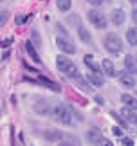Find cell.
I'll return each instance as SVG.
<instances>
[{
	"label": "cell",
	"mask_w": 137,
	"mask_h": 146,
	"mask_svg": "<svg viewBox=\"0 0 137 146\" xmlns=\"http://www.w3.org/2000/svg\"><path fill=\"white\" fill-rule=\"evenodd\" d=\"M56 67H58V70L61 72V74H65L67 78H78L79 76V72H78V69H76V63H74L72 60H68L67 56H63V54H60L58 58H56Z\"/></svg>",
	"instance_id": "obj_1"
},
{
	"label": "cell",
	"mask_w": 137,
	"mask_h": 146,
	"mask_svg": "<svg viewBox=\"0 0 137 146\" xmlns=\"http://www.w3.org/2000/svg\"><path fill=\"white\" fill-rule=\"evenodd\" d=\"M53 115H54L56 121L61 123V125H67V126H72L74 125V114H72V110L68 108V106L61 105V103L53 106Z\"/></svg>",
	"instance_id": "obj_2"
},
{
	"label": "cell",
	"mask_w": 137,
	"mask_h": 146,
	"mask_svg": "<svg viewBox=\"0 0 137 146\" xmlns=\"http://www.w3.org/2000/svg\"><path fill=\"white\" fill-rule=\"evenodd\" d=\"M103 43H105V49L108 52H112V54H117V52L123 50V42L116 33H108L105 36V40H103Z\"/></svg>",
	"instance_id": "obj_3"
},
{
	"label": "cell",
	"mask_w": 137,
	"mask_h": 146,
	"mask_svg": "<svg viewBox=\"0 0 137 146\" xmlns=\"http://www.w3.org/2000/svg\"><path fill=\"white\" fill-rule=\"evenodd\" d=\"M88 22L92 24L94 27H98V29H106V16L101 13V11H98V9H90L88 11Z\"/></svg>",
	"instance_id": "obj_4"
},
{
	"label": "cell",
	"mask_w": 137,
	"mask_h": 146,
	"mask_svg": "<svg viewBox=\"0 0 137 146\" xmlns=\"http://www.w3.org/2000/svg\"><path fill=\"white\" fill-rule=\"evenodd\" d=\"M103 132L99 130L98 126H90L88 130H87V141L90 143V144H94V146H99V143L103 141Z\"/></svg>",
	"instance_id": "obj_5"
},
{
	"label": "cell",
	"mask_w": 137,
	"mask_h": 146,
	"mask_svg": "<svg viewBox=\"0 0 137 146\" xmlns=\"http://www.w3.org/2000/svg\"><path fill=\"white\" fill-rule=\"evenodd\" d=\"M117 78H119V83H121L124 88H134L135 83H137L134 74H130L128 70H119L117 72Z\"/></svg>",
	"instance_id": "obj_6"
},
{
	"label": "cell",
	"mask_w": 137,
	"mask_h": 146,
	"mask_svg": "<svg viewBox=\"0 0 137 146\" xmlns=\"http://www.w3.org/2000/svg\"><path fill=\"white\" fill-rule=\"evenodd\" d=\"M119 115L124 119V123L126 125H132V126H137V112L128 108V106H124V108L119 110Z\"/></svg>",
	"instance_id": "obj_7"
},
{
	"label": "cell",
	"mask_w": 137,
	"mask_h": 146,
	"mask_svg": "<svg viewBox=\"0 0 137 146\" xmlns=\"http://www.w3.org/2000/svg\"><path fill=\"white\" fill-rule=\"evenodd\" d=\"M110 20H112V24H114V25H117V27H119V25H123L124 22H126V13H124L123 9H119V7H117V9H114L112 13H110Z\"/></svg>",
	"instance_id": "obj_8"
},
{
	"label": "cell",
	"mask_w": 137,
	"mask_h": 146,
	"mask_svg": "<svg viewBox=\"0 0 137 146\" xmlns=\"http://www.w3.org/2000/svg\"><path fill=\"white\" fill-rule=\"evenodd\" d=\"M56 45H58V49L61 52H65V54H74L76 52V47H74L68 40H65V38H56Z\"/></svg>",
	"instance_id": "obj_9"
},
{
	"label": "cell",
	"mask_w": 137,
	"mask_h": 146,
	"mask_svg": "<svg viewBox=\"0 0 137 146\" xmlns=\"http://www.w3.org/2000/svg\"><path fill=\"white\" fill-rule=\"evenodd\" d=\"M101 69L103 72L108 76V78H117V72H116V67H114V63L110 60H103V63H101Z\"/></svg>",
	"instance_id": "obj_10"
},
{
	"label": "cell",
	"mask_w": 137,
	"mask_h": 146,
	"mask_svg": "<svg viewBox=\"0 0 137 146\" xmlns=\"http://www.w3.org/2000/svg\"><path fill=\"white\" fill-rule=\"evenodd\" d=\"M38 81L42 83V85H45V87H49L51 90H54V92H61V87L58 85V83H54V81H51L49 78H45L43 74H38Z\"/></svg>",
	"instance_id": "obj_11"
},
{
	"label": "cell",
	"mask_w": 137,
	"mask_h": 146,
	"mask_svg": "<svg viewBox=\"0 0 137 146\" xmlns=\"http://www.w3.org/2000/svg\"><path fill=\"white\" fill-rule=\"evenodd\" d=\"M124 67L130 74H137V60H134V56L126 54L124 56Z\"/></svg>",
	"instance_id": "obj_12"
},
{
	"label": "cell",
	"mask_w": 137,
	"mask_h": 146,
	"mask_svg": "<svg viewBox=\"0 0 137 146\" xmlns=\"http://www.w3.org/2000/svg\"><path fill=\"white\" fill-rule=\"evenodd\" d=\"M25 50H27V54L33 58L34 63H42V58H40V54L36 52V47H33V42H25Z\"/></svg>",
	"instance_id": "obj_13"
},
{
	"label": "cell",
	"mask_w": 137,
	"mask_h": 146,
	"mask_svg": "<svg viewBox=\"0 0 137 146\" xmlns=\"http://www.w3.org/2000/svg\"><path fill=\"white\" fill-rule=\"evenodd\" d=\"M121 103H124V106H128V108H132V110H137V98L130 96V94H123Z\"/></svg>",
	"instance_id": "obj_14"
},
{
	"label": "cell",
	"mask_w": 137,
	"mask_h": 146,
	"mask_svg": "<svg viewBox=\"0 0 137 146\" xmlns=\"http://www.w3.org/2000/svg\"><path fill=\"white\" fill-rule=\"evenodd\" d=\"M87 81L90 83V85H94V87H103V78L101 74H96V72H90V74H87Z\"/></svg>",
	"instance_id": "obj_15"
},
{
	"label": "cell",
	"mask_w": 137,
	"mask_h": 146,
	"mask_svg": "<svg viewBox=\"0 0 137 146\" xmlns=\"http://www.w3.org/2000/svg\"><path fill=\"white\" fill-rule=\"evenodd\" d=\"M78 36H79V40H81L83 43H92V36H90V33L85 29L83 25L78 27Z\"/></svg>",
	"instance_id": "obj_16"
},
{
	"label": "cell",
	"mask_w": 137,
	"mask_h": 146,
	"mask_svg": "<svg viewBox=\"0 0 137 146\" xmlns=\"http://www.w3.org/2000/svg\"><path fill=\"white\" fill-rule=\"evenodd\" d=\"M85 65H87V67H88V69L92 70V72H96V74H101V70H103V69H99V67L96 65V61H94V58H92L90 54L85 56Z\"/></svg>",
	"instance_id": "obj_17"
},
{
	"label": "cell",
	"mask_w": 137,
	"mask_h": 146,
	"mask_svg": "<svg viewBox=\"0 0 137 146\" xmlns=\"http://www.w3.org/2000/svg\"><path fill=\"white\" fill-rule=\"evenodd\" d=\"M126 42L130 45H135L137 47V27H130L126 31Z\"/></svg>",
	"instance_id": "obj_18"
},
{
	"label": "cell",
	"mask_w": 137,
	"mask_h": 146,
	"mask_svg": "<svg viewBox=\"0 0 137 146\" xmlns=\"http://www.w3.org/2000/svg\"><path fill=\"white\" fill-rule=\"evenodd\" d=\"M56 5H58V9L61 13H67V11L72 7V2L70 0H56Z\"/></svg>",
	"instance_id": "obj_19"
},
{
	"label": "cell",
	"mask_w": 137,
	"mask_h": 146,
	"mask_svg": "<svg viewBox=\"0 0 137 146\" xmlns=\"http://www.w3.org/2000/svg\"><path fill=\"white\" fill-rule=\"evenodd\" d=\"M61 137L63 135H61V132H58V130H49L45 133V139H47V141H60Z\"/></svg>",
	"instance_id": "obj_20"
},
{
	"label": "cell",
	"mask_w": 137,
	"mask_h": 146,
	"mask_svg": "<svg viewBox=\"0 0 137 146\" xmlns=\"http://www.w3.org/2000/svg\"><path fill=\"white\" fill-rule=\"evenodd\" d=\"M74 83H76V85H78L79 88H81L83 92H88V90H90V85H88L87 81H83V80H81L79 76H78V78H74Z\"/></svg>",
	"instance_id": "obj_21"
},
{
	"label": "cell",
	"mask_w": 137,
	"mask_h": 146,
	"mask_svg": "<svg viewBox=\"0 0 137 146\" xmlns=\"http://www.w3.org/2000/svg\"><path fill=\"white\" fill-rule=\"evenodd\" d=\"M33 40H34V47H40V45H42V40H40L38 31H33Z\"/></svg>",
	"instance_id": "obj_22"
},
{
	"label": "cell",
	"mask_w": 137,
	"mask_h": 146,
	"mask_svg": "<svg viewBox=\"0 0 137 146\" xmlns=\"http://www.w3.org/2000/svg\"><path fill=\"white\" fill-rule=\"evenodd\" d=\"M87 2H88L90 5H96V7H98V5H101V4H106V2H110V0H87Z\"/></svg>",
	"instance_id": "obj_23"
},
{
	"label": "cell",
	"mask_w": 137,
	"mask_h": 146,
	"mask_svg": "<svg viewBox=\"0 0 137 146\" xmlns=\"http://www.w3.org/2000/svg\"><path fill=\"white\" fill-rule=\"evenodd\" d=\"M11 42H13V38H5V40H2V49H9V45H11Z\"/></svg>",
	"instance_id": "obj_24"
},
{
	"label": "cell",
	"mask_w": 137,
	"mask_h": 146,
	"mask_svg": "<svg viewBox=\"0 0 137 146\" xmlns=\"http://www.w3.org/2000/svg\"><path fill=\"white\" fill-rule=\"evenodd\" d=\"M112 132H114V135H116V137H123V130H121L119 126H114Z\"/></svg>",
	"instance_id": "obj_25"
},
{
	"label": "cell",
	"mask_w": 137,
	"mask_h": 146,
	"mask_svg": "<svg viewBox=\"0 0 137 146\" xmlns=\"http://www.w3.org/2000/svg\"><path fill=\"white\" fill-rule=\"evenodd\" d=\"M5 20H7V11H2V13H0V25H4Z\"/></svg>",
	"instance_id": "obj_26"
},
{
	"label": "cell",
	"mask_w": 137,
	"mask_h": 146,
	"mask_svg": "<svg viewBox=\"0 0 137 146\" xmlns=\"http://www.w3.org/2000/svg\"><path fill=\"white\" fill-rule=\"evenodd\" d=\"M123 144L124 146H134V141H132V139H128V137H123Z\"/></svg>",
	"instance_id": "obj_27"
},
{
	"label": "cell",
	"mask_w": 137,
	"mask_h": 146,
	"mask_svg": "<svg viewBox=\"0 0 137 146\" xmlns=\"http://www.w3.org/2000/svg\"><path fill=\"white\" fill-rule=\"evenodd\" d=\"M99 146H114V144H112V141H108V139H103L99 143Z\"/></svg>",
	"instance_id": "obj_28"
},
{
	"label": "cell",
	"mask_w": 137,
	"mask_h": 146,
	"mask_svg": "<svg viewBox=\"0 0 137 146\" xmlns=\"http://www.w3.org/2000/svg\"><path fill=\"white\" fill-rule=\"evenodd\" d=\"M16 25H18V24H24V22H25V18H24V16H16Z\"/></svg>",
	"instance_id": "obj_29"
},
{
	"label": "cell",
	"mask_w": 137,
	"mask_h": 146,
	"mask_svg": "<svg viewBox=\"0 0 137 146\" xmlns=\"http://www.w3.org/2000/svg\"><path fill=\"white\" fill-rule=\"evenodd\" d=\"M132 20H134V24H137V9L132 11Z\"/></svg>",
	"instance_id": "obj_30"
},
{
	"label": "cell",
	"mask_w": 137,
	"mask_h": 146,
	"mask_svg": "<svg viewBox=\"0 0 137 146\" xmlns=\"http://www.w3.org/2000/svg\"><path fill=\"white\" fill-rule=\"evenodd\" d=\"M7 58H9V52H7V50H5V52L2 54V60H7Z\"/></svg>",
	"instance_id": "obj_31"
},
{
	"label": "cell",
	"mask_w": 137,
	"mask_h": 146,
	"mask_svg": "<svg viewBox=\"0 0 137 146\" xmlns=\"http://www.w3.org/2000/svg\"><path fill=\"white\" fill-rule=\"evenodd\" d=\"M96 101H98V103H99V105H105V103H103V99H101L99 96H96Z\"/></svg>",
	"instance_id": "obj_32"
},
{
	"label": "cell",
	"mask_w": 137,
	"mask_h": 146,
	"mask_svg": "<svg viewBox=\"0 0 137 146\" xmlns=\"http://www.w3.org/2000/svg\"><path fill=\"white\" fill-rule=\"evenodd\" d=\"M60 146H74V144H68V143H61Z\"/></svg>",
	"instance_id": "obj_33"
},
{
	"label": "cell",
	"mask_w": 137,
	"mask_h": 146,
	"mask_svg": "<svg viewBox=\"0 0 137 146\" xmlns=\"http://www.w3.org/2000/svg\"><path fill=\"white\" fill-rule=\"evenodd\" d=\"M128 2H132V4H135V2H137V0H128Z\"/></svg>",
	"instance_id": "obj_34"
},
{
	"label": "cell",
	"mask_w": 137,
	"mask_h": 146,
	"mask_svg": "<svg viewBox=\"0 0 137 146\" xmlns=\"http://www.w3.org/2000/svg\"><path fill=\"white\" fill-rule=\"evenodd\" d=\"M135 60H137V58H135Z\"/></svg>",
	"instance_id": "obj_35"
}]
</instances>
